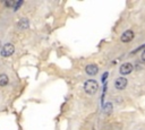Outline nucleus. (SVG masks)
<instances>
[{
  "mask_svg": "<svg viewBox=\"0 0 145 130\" xmlns=\"http://www.w3.org/2000/svg\"><path fill=\"white\" fill-rule=\"evenodd\" d=\"M15 52V46L13 45L11 43H6L1 49V55L4 58H7V57H10L13 53Z\"/></svg>",
  "mask_w": 145,
  "mask_h": 130,
  "instance_id": "2",
  "label": "nucleus"
},
{
  "mask_svg": "<svg viewBox=\"0 0 145 130\" xmlns=\"http://www.w3.org/2000/svg\"><path fill=\"white\" fill-rule=\"evenodd\" d=\"M85 73L87 74L88 76H95L97 73H99V67L94 63H90L86 66L85 68Z\"/></svg>",
  "mask_w": 145,
  "mask_h": 130,
  "instance_id": "6",
  "label": "nucleus"
},
{
  "mask_svg": "<svg viewBox=\"0 0 145 130\" xmlns=\"http://www.w3.org/2000/svg\"><path fill=\"white\" fill-rule=\"evenodd\" d=\"M103 111L105 114H110L111 112H112V104H111L110 102L105 103V104L103 105Z\"/></svg>",
  "mask_w": 145,
  "mask_h": 130,
  "instance_id": "9",
  "label": "nucleus"
},
{
  "mask_svg": "<svg viewBox=\"0 0 145 130\" xmlns=\"http://www.w3.org/2000/svg\"><path fill=\"white\" fill-rule=\"evenodd\" d=\"M140 58H142V60L145 62V50L142 52V54H140Z\"/></svg>",
  "mask_w": 145,
  "mask_h": 130,
  "instance_id": "12",
  "label": "nucleus"
},
{
  "mask_svg": "<svg viewBox=\"0 0 145 130\" xmlns=\"http://www.w3.org/2000/svg\"><path fill=\"white\" fill-rule=\"evenodd\" d=\"M23 5V1H19V3H16V5H15V7H14V10H17V9H19V7Z\"/></svg>",
  "mask_w": 145,
  "mask_h": 130,
  "instance_id": "11",
  "label": "nucleus"
},
{
  "mask_svg": "<svg viewBox=\"0 0 145 130\" xmlns=\"http://www.w3.org/2000/svg\"><path fill=\"white\" fill-rule=\"evenodd\" d=\"M84 91L88 95H94L97 91H99V84L96 80L94 79H88L84 84Z\"/></svg>",
  "mask_w": 145,
  "mask_h": 130,
  "instance_id": "1",
  "label": "nucleus"
},
{
  "mask_svg": "<svg viewBox=\"0 0 145 130\" xmlns=\"http://www.w3.org/2000/svg\"><path fill=\"white\" fill-rule=\"evenodd\" d=\"M127 86V79L125 77H119L116 79L115 82V87L117 89H119V91H122V89H125Z\"/></svg>",
  "mask_w": 145,
  "mask_h": 130,
  "instance_id": "5",
  "label": "nucleus"
},
{
  "mask_svg": "<svg viewBox=\"0 0 145 130\" xmlns=\"http://www.w3.org/2000/svg\"><path fill=\"white\" fill-rule=\"evenodd\" d=\"M5 5H6L7 7H15L16 3H14V1H6V3H5Z\"/></svg>",
  "mask_w": 145,
  "mask_h": 130,
  "instance_id": "10",
  "label": "nucleus"
},
{
  "mask_svg": "<svg viewBox=\"0 0 145 130\" xmlns=\"http://www.w3.org/2000/svg\"><path fill=\"white\" fill-rule=\"evenodd\" d=\"M9 83V78L7 75H5V74H1L0 75V86L4 87V86H7Z\"/></svg>",
  "mask_w": 145,
  "mask_h": 130,
  "instance_id": "8",
  "label": "nucleus"
},
{
  "mask_svg": "<svg viewBox=\"0 0 145 130\" xmlns=\"http://www.w3.org/2000/svg\"><path fill=\"white\" fill-rule=\"evenodd\" d=\"M133 69H134L133 64L129 63V62H125V63H122L121 66H120L119 71H120V74H121V75L125 76V75H129V74L133 71Z\"/></svg>",
  "mask_w": 145,
  "mask_h": 130,
  "instance_id": "3",
  "label": "nucleus"
},
{
  "mask_svg": "<svg viewBox=\"0 0 145 130\" xmlns=\"http://www.w3.org/2000/svg\"><path fill=\"white\" fill-rule=\"evenodd\" d=\"M17 26H18L19 30H26V28H28V26H29L28 19L25 18V17H24V18H20L19 22L17 23Z\"/></svg>",
  "mask_w": 145,
  "mask_h": 130,
  "instance_id": "7",
  "label": "nucleus"
},
{
  "mask_svg": "<svg viewBox=\"0 0 145 130\" xmlns=\"http://www.w3.org/2000/svg\"><path fill=\"white\" fill-rule=\"evenodd\" d=\"M106 77H108V73H105V74H104V75H103V76H102V80H103V83H104V82H105Z\"/></svg>",
  "mask_w": 145,
  "mask_h": 130,
  "instance_id": "13",
  "label": "nucleus"
},
{
  "mask_svg": "<svg viewBox=\"0 0 145 130\" xmlns=\"http://www.w3.org/2000/svg\"><path fill=\"white\" fill-rule=\"evenodd\" d=\"M134 36H135V35H134L133 31L127 30V31H125V32L122 33V35L120 36V40H121V42H124V43H128V42L133 41Z\"/></svg>",
  "mask_w": 145,
  "mask_h": 130,
  "instance_id": "4",
  "label": "nucleus"
}]
</instances>
